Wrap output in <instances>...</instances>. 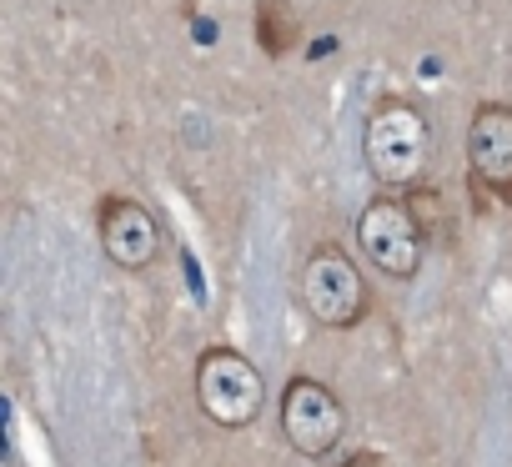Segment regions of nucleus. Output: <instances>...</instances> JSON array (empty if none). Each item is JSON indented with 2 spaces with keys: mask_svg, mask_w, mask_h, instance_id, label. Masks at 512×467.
I'll return each instance as SVG.
<instances>
[{
  "mask_svg": "<svg viewBox=\"0 0 512 467\" xmlns=\"http://www.w3.org/2000/svg\"><path fill=\"white\" fill-rule=\"evenodd\" d=\"M101 247L121 272H146L161 257V226L141 201L111 196L101 201Z\"/></svg>",
  "mask_w": 512,
  "mask_h": 467,
  "instance_id": "0eeeda50",
  "label": "nucleus"
},
{
  "mask_svg": "<svg viewBox=\"0 0 512 467\" xmlns=\"http://www.w3.org/2000/svg\"><path fill=\"white\" fill-rule=\"evenodd\" d=\"M362 151H367V171L382 186H417L427 161H432V126L417 106L392 101V106L367 116Z\"/></svg>",
  "mask_w": 512,
  "mask_h": 467,
  "instance_id": "f257e3e1",
  "label": "nucleus"
},
{
  "mask_svg": "<svg viewBox=\"0 0 512 467\" xmlns=\"http://www.w3.org/2000/svg\"><path fill=\"white\" fill-rule=\"evenodd\" d=\"M342 467H382V462H377L372 452H357V457H352V462H342Z\"/></svg>",
  "mask_w": 512,
  "mask_h": 467,
  "instance_id": "1a4fd4ad",
  "label": "nucleus"
},
{
  "mask_svg": "<svg viewBox=\"0 0 512 467\" xmlns=\"http://www.w3.org/2000/svg\"><path fill=\"white\" fill-rule=\"evenodd\" d=\"M302 307L317 327H357L362 312H367V287H362V272L357 262L342 252V247H317L302 267Z\"/></svg>",
  "mask_w": 512,
  "mask_h": 467,
  "instance_id": "20e7f679",
  "label": "nucleus"
},
{
  "mask_svg": "<svg viewBox=\"0 0 512 467\" xmlns=\"http://www.w3.org/2000/svg\"><path fill=\"white\" fill-rule=\"evenodd\" d=\"M467 161H472V191L477 201L497 196L512 206V106H477L467 126Z\"/></svg>",
  "mask_w": 512,
  "mask_h": 467,
  "instance_id": "423d86ee",
  "label": "nucleus"
},
{
  "mask_svg": "<svg viewBox=\"0 0 512 467\" xmlns=\"http://www.w3.org/2000/svg\"><path fill=\"white\" fill-rule=\"evenodd\" d=\"M256 41H262L267 56H287L297 46V16L287 0H262L256 6Z\"/></svg>",
  "mask_w": 512,
  "mask_h": 467,
  "instance_id": "6e6552de",
  "label": "nucleus"
},
{
  "mask_svg": "<svg viewBox=\"0 0 512 467\" xmlns=\"http://www.w3.org/2000/svg\"><path fill=\"white\" fill-rule=\"evenodd\" d=\"M196 402L216 427H251L267 402V382L241 352L211 347L196 367Z\"/></svg>",
  "mask_w": 512,
  "mask_h": 467,
  "instance_id": "7ed1b4c3",
  "label": "nucleus"
},
{
  "mask_svg": "<svg viewBox=\"0 0 512 467\" xmlns=\"http://www.w3.org/2000/svg\"><path fill=\"white\" fill-rule=\"evenodd\" d=\"M357 247H362V257H367L377 272L407 282V277H417V267H422L427 226L417 221L412 201L377 196V201H367L362 216H357Z\"/></svg>",
  "mask_w": 512,
  "mask_h": 467,
  "instance_id": "f03ea898",
  "label": "nucleus"
},
{
  "mask_svg": "<svg viewBox=\"0 0 512 467\" xmlns=\"http://www.w3.org/2000/svg\"><path fill=\"white\" fill-rule=\"evenodd\" d=\"M347 412L337 402V392L317 377H292L282 392V432L302 457H327L342 442Z\"/></svg>",
  "mask_w": 512,
  "mask_h": 467,
  "instance_id": "39448f33",
  "label": "nucleus"
}]
</instances>
